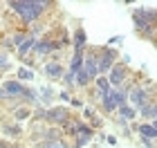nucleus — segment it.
<instances>
[{"label": "nucleus", "instance_id": "obj_1", "mask_svg": "<svg viewBox=\"0 0 157 148\" xmlns=\"http://www.w3.org/2000/svg\"><path fill=\"white\" fill-rule=\"evenodd\" d=\"M47 5L49 2H27V0H23V2H11V7L23 16V20H27V23L36 20L43 13V7H47Z\"/></svg>", "mask_w": 157, "mask_h": 148}, {"label": "nucleus", "instance_id": "obj_2", "mask_svg": "<svg viewBox=\"0 0 157 148\" xmlns=\"http://www.w3.org/2000/svg\"><path fill=\"white\" fill-rule=\"evenodd\" d=\"M135 25L139 29H153L157 25V11L153 9H137L135 11Z\"/></svg>", "mask_w": 157, "mask_h": 148}, {"label": "nucleus", "instance_id": "obj_3", "mask_svg": "<svg viewBox=\"0 0 157 148\" xmlns=\"http://www.w3.org/2000/svg\"><path fill=\"white\" fill-rule=\"evenodd\" d=\"M124 101H126V99H124V94H121V92H112V90H110L108 94H103V105H105L108 110L121 108V105H124Z\"/></svg>", "mask_w": 157, "mask_h": 148}, {"label": "nucleus", "instance_id": "obj_4", "mask_svg": "<svg viewBox=\"0 0 157 148\" xmlns=\"http://www.w3.org/2000/svg\"><path fill=\"white\" fill-rule=\"evenodd\" d=\"M45 119H47V121H52V123H65V121H67V110H65V108H54V110H47Z\"/></svg>", "mask_w": 157, "mask_h": 148}, {"label": "nucleus", "instance_id": "obj_5", "mask_svg": "<svg viewBox=\"0 0 157 148\" xmlns=\"http://www.w3.org/2000/svg\"><path fill=\"white\" fill-rule=\"evenodd\" d=\"M112 61H115V52H108V49H105L101 54V59H99V70L105 72L108 67H112Z\"/></svg>", "mask_w": 157, "mask_h": 148}, {"label": "nucleus", "instance_id": "obj_6", "mask_svg": "<svg viewBox=\"0 0 157 148\" xmlns=\"http://www.w3.org/2000/svg\"><path fill=\"white\" fill-rule=\"evenodd\" d=\"M112 85H119L121 81H124V67L121 65H115L112 67V72H110V79H108Z\"/></svg>", "mask_w": 157, "mask_h": 148}, {"label": "nucleus", "instance_id": "obj_7", "mask_svg": "<svg viewBox=\"0 0 157 148\" xmlns=\"http://www.w3.org/2000/svg\"><path fill=\"white\" fill-rule=\"evenodd\" d=\"M5 92L9 94V97H13V94H23L25 90H23V85H20V83H16V81H9L5 85Z\"/></svg>", "mask_w": 157, "mask_h": 148}, {"label": "nucleus", "instance_id": "obj_8", "mask_svg": "<svg viewBox=\"0 0 157 148\" xmlns=\"http://www.w3.org/2000/svg\"><path fill=\"white\" fill-rule=\"evenodd\" d=\"M81 63H83V54L76 52L74 59H72V63H70V72H72V74H78V72H81Z\"/></svg>", "mask_w": 157, "mask_h": 148}, {"label": "nucleus", "instance_id": "obj_9", "mask_svg": "<svg viewBox=\"0 0 157 148\" xmlns=\"http://www.w3.org/2000/svg\"><path fill=\"white\" fill-rule=\"evenodd\" d=\"M59 45L56 43H52V40H40V43L36 45V52L38 54H47V52H52V49H56Z\"/></svg>", "mask_w": 157, "mask_h": 148}, {"label": "nucleus", "instance_id": "obj_10", "mask_svg": "<svg viewBox=\"0 0 157 148\" xmlns=\"http://www.w3.org/2000/svg\"><path fill=\"white\" fill-rule=\"evenodd\" d=\"M139 132L144 135V139H148V142L157 137V130H155V126H146V123H144V126L139 128Z\"/></svg>", "mask_w": 157, "mask_h": 148}, {"label": "nucleus", "instance_id": "obj_11", "mask_svg": "<svg viewBox=\"0 0 157 148\" xmlns=\"http://www.w3.org/2000/svg\"><path fill=\"white\" fill-rule=\"evenodd\" d=\"M97 59H88V61H85V72H88L90 76H94L97 72H99V65H97Z\"/></svg>", "mask_w": 157, "mask_h": 148}, {"label": "nucleus", "instance_id": "obj_12", "mask_svg": "<svg viewBox=\"0 0 157 148\" xmlns=\"http://www.w3.org/2000/svg\"><path fill=\"white\" fill-rule=\"evenodd\" d=\"M132 101H135V105H141V108H144L146 92H144V90H135V92H132Z\"/></svg>", "mask_w": 157, "mask_h": 148}, {"label": "nucleus", "instance_id": "obj_13", "mask_svg": "<svg viewBox=\"0 0 157 148\" xmlns=\"http://www.w3.org/2000/svg\"><path fill=\"white\" fill-rule=\"evenodd\" d=\"M83 47H85V32L76 29V52H83Z\"/></svg>", "mask_w": 157, "mask_h": 148}, {"label": "nucleus", "instance_id": "obj_14", "mask_svg": "<svg viewBox=\"0 0 157 148\" xmlns=\"http://www.w3.org/2000/svg\"><path fill=\"white\" fill-rule=\"evenodd\" d=\"M34 43H36V40H34V38H25V40H23V45H18V52H20V54H27V49L36 47Z\"/></svg>", "mask_w": 157, "mask_h": 148}, {"label": "nucleus", "instance_id": "obj_15", "mask_svg": "<svg viewBox=\"0 0 157 148\" xmlns=\"http://www.w3.org/2000/svg\"><path fill=\"white\" fill-rule=\"evenodd\" d=\"M45 72L49 76H61V65H59V63H49V65L45 67Z\"/></svg>", "mask_w": 157, "mask_h": 148}, {"label": "nucleus", "instance_id": "obj_16", "mask_svg": "<svg viewBox=\"0 0 157 148\" xmlns=\"http://www.w3.org/2000/svg\"><path fill=\"white\" fill-rule=\"evenodd\" d=\"M97 83H99V88H101L103 94L110 92V81H108V79H103V76H101V79H97Z\"/></svg>", "mask_w": 157, "mask_h": 148}, {"label": "nucleus", "instance_id": "obj_17", "mask_svg": "<svg viewBox=\"0 0 157 148\" xmlns=\"http://www.w3.org/2000/svg\"><path fill=\"white\" fill-rule=\"evenodd\" d=\"M119 110H121V117H124V119H132V117H135V110H132V108H128L126 103L121 105Z\"/></svg>", "mask_w": 157, "mask_h": 148}, {"label": "nucleus", "instance_id": "obj_18", "mask_svg": "<svg viewBox=\"0 0 157 148\" xmlns=\"http://www.w3.org/2000/svg\"><path fill=\"white\" fill-rule=\"evenodd\" d=\"M18 79H23V81H29V79H34V72L32 70H18Z\"/></svg>", "mask_w": 157, "mask_h": 148}, {"label": "nucleus", "instance_id": "obj_19", "mask_svg": "<svg viewBox=\"0 0 157 148\" xmlns=\"http://www.w3.org/2000/svg\"><path fill=\"white\" fill-rule=\"evenodd\" d=\"M88 79H90V74L85 72V70H81V72H78V85H85V83H88Z\"/></svg>", "mask_w": 157, "mask_h": 148}, {"label": "nucleus", "instance_id": "obj_20", "mask_svg": "<svg viewBox=\"0 0 157 148\" xmlns=\"http://www.w3.org/2000/svg\"><path fill=\"white\" fill-rule=\"evenodd\" d=\"M27 117V110H16V119H25Z\"/></svg>", "mask_w": 157, "mask_h": 148}, {"label": "nucleus", "instance_id": "obj_21", "mask_svg": "<svg viewBox=\"0 0 157 148\" xmlns=\"http://www.w3.org/2000/svg\"><path fill=\"white\" fill-rule=\"evenodd\" d=\"M72 79H74V74H72V72H70V74H65V83H67V85H72V83H74Z\"/></svg>", "mask_w": 157, "mask_h": 148}, {"label": "nucleus", "instance_id": "obj_22", "mask_svg": "<svg viewBox=\"0 0 157 148\" xmlns=\"http://www.w3.org/2000/svg\"><path fill=\"white\" fill-rule=\"evenodd\" d=\"M153 117H157V105H155V108H153Z\"/></svg>", "mask_w": 157, "mask_h": 148}, {"label": "nucleus", "instance_id": "obj_23", "mask_svg": "<svg viewBox=\"0 0 157 148\" xmlns=\"http://www.w3.org/2000/svg\"><path fill=\"white\" fill-rule=\"evenodd\" d=\"M0 148H7V144H2V142H0Z\"/></svg>", "mask_w": 157, "mask_h": 148}, {"label": "nucleus", "instance_id": "obj_24", "mask_svg": "<svg viewBox=\"0 0 157 148\" xmlns=\"http://www.w3.org/2000/svg\"><path fill=\"white\" fill-rule=\"evenodd\" d=\"M155 130H157V121H155Z\"/></svg>", "mask_w": 157, "mask_h": 148}]
</instances>
